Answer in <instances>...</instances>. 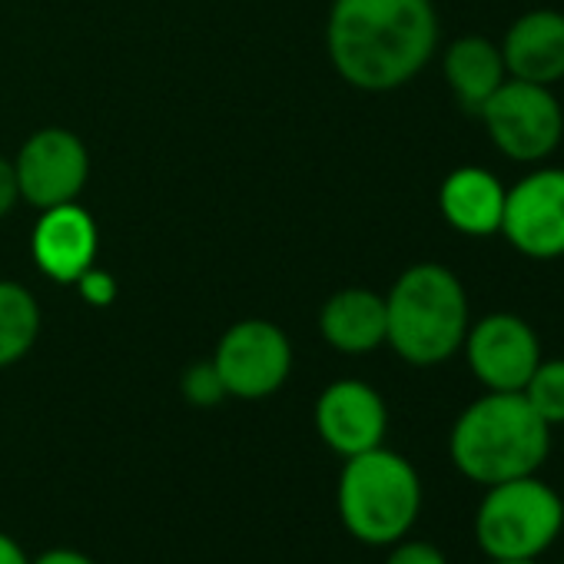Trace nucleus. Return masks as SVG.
I'll list each match as a JSON object with an SVG mask.
<instances>
[{"instance_id": "1", "label": "nucleus", "mask_w": 564, "mask_h": 564, "mask_svg": "<svg viewBox=\"0 0 564 564\" xmlns=\"http://www.w3.org/2000/svg\"><path fill=\"white\" fill-rule=\"evenodd\" d=\"M438 18L432 0H336L329 57L343 80L386 94L409 84L432 61Z\"/></svg>"}, {"instance_id": "2", "label": "nucleus", "mask_w": 564, "mask_h": 564, "mask_svg": "<svg viewBox=\"0 0 564 564\" xmlns=\"http://www.w3.org/2000/svg\"><path fill=\"white\" fill-rule=\"evenodd\" d=\"M551 452V425L538 419L521 392H485L452 425L448 455L475 485L538 475Z\"/></svg>"}, {"instance_id": "3", "label": "nucleus", "mask_w": 564, "mask_h": 564, "mask_svg": "<svg viewBox=\"0 0 564 564\" xmlns=\"http://www.w3.org/2000/svg\"><path fill=\"white\" fill-rule=\"evenodd\" d=\"M468 333L462 279L442 262L409 265L386 296V343L412 366L452 359Z\"/></svg>"}, {"instance_id": "4", "label": "nucleus", "mask_w": 564, "mask_h": 564, "mask_svg": "<svg viewBox=\"0 0 564 564\" xmlns=\"http://www.w3.org/2000/svg\"><path fill=\"white\" fill-rule=\"evenodd\" d=\"M336 505L346 531L366 544L402 541L422 511V481L409 458L386 445L346 458Z\"/></svg>"}, {"instance_id": "5", "label": "nucleus", "mask_w": 564, "mask_h": 564, "mask_svg": "<svg viewBox=\"0 0 564 564\" xmlns=\"http://www.w3.org/2000/svg\"><path fill=\"white\" fill-rule=\"evenodd\" d=\"M561 528L564 501L538 475L488 485L475 511V538L488 557H541Z\"/></svg>"}, {"instance_id": "6", "label": "nucleus", "mask_w": 564, "mask_h": 564, "mask_svg": "<svg viewBox=\"0 0 564 564\" xmlns=\"http://www.w3.org/2000/svg\"><path fill=\"white\" fill-rule=\"evenodd\" d=\"M491 143L514 163L547 160L564 137V113L551 87L508 77L475 113Z\"/></svg>"}, {"instance_id": "7", "label": "nucleus", "mask_w": 564, "mask_h": 564, "mask_svg": "<svg viewBox=\"0 0 564 564\" xmlns=\"http://www.w3.org/2000/svg\"><path fill=\"white\" fill-rule=\"evenodd\" d=\"M508 246L528 259L564 256V170L538 166L505 189L498 229Z\"/></svg>"}, {"instance_id": "8", "label": "nucleus", "mask_w": 564, "mask_h": 564, "mask_svg": "<svg viewBox=\"0 0 564 564\" xmlns=\"http://www.w3.org/2000/svg\"><path fill=\"white\" fill-rule=\"evenodd\" d=\"M213 366L226 395L265 399L290 379L293 346L279 326L265 319H246L219 339Z\"/></svg>"}, {"instance_id": "9", "label": "nucleus", "mask_w": 564, "mask_h": 564, "mask_svg": "<svg viewBox=\"0 0 564 564\" xmlns=\"http://www.w3.org/2000/svg\"><path fill=\"white\" fill-rule=\"evenodd\" d=\"M471 376L488 392H521L541 362V343L534 329L514 313H491L468 326L465 343Z\"/></svg>"}, {"instance_id": "10", "label": "nucleus", "mask_w": 564, "mask_h": 564, "mask_svg": "<svg viewBox=\"0 0 564 564\" xmlns=\"http://www.w3.org/2000/svg\"><path fill=\"white\" fill-rule=\"evenodd\" d=\"M14 170L21 196L37 209H51L77 199L90 173V156L70 130L51 127L24 143L21 156L14 160Z\"/></svg>"}, {"instance_id": "11", "label": "nucleus", "mask_w": 564, "mask_h": 564, "mask_svg": "<svg viewBox=\"0 0 564 564\" xmlns=\"http://www.w3.org/2000/svg\"><path fill=\"white\" fill-rule=\"evenodd\" d=\"M316 429L333 452H339L343 458H352L386 442L389 412H386L382 395L372 386L359 379H343V382H333L319 395Z\"/></svg>"}, {"instance_id": "12", "label": "nucleus", "mask_w": 564, "mask_h": 564, "mask_svg": "<svg viewBox=\"0 0 564 564\" xmlns=\"http://www.w3.org/2000/svg\"><path fill=\"white\" fill-rule=\"evenodd\" d=\"M31 249L44 275L77 282L97 259V223L77 203L51 206L34 226Z\"/></svg>"}, {"instance_id": "13", "label": "nucleus", "mask_w": 564, "mask_h": 564, "mask_svg": "<svg viewBox=\"0 0 564 564\" xmlns=\"http://www.w3.org/2000/svg\"><path fill=\"white\" fill-rule=\"evenodd\" d=\"M501 57L514 80L541 87L564 80V14L547 8L521 14L501 41Z\"/></svg>"}, {"instance_id": "14", "label": "nucleus", "mask_w": 564, "mask_h": 564, "mask_svg": "<svg viewBox=\"0 0 564 564\" xmlns=\"http://www.w3.org/2000/svg\"><path fill=\"white\" fill-rule=\"evenodd\" d=\"M505 183L485 166H458L442 180L438 209L465 236H495L505 213Z\"/></svg>"}, {"instance_id": "15", "label": "nucleus", "mask_w": 564, "mask_h": 564, "mask_svg": "<svg viewBox=\"0 0 564 564\" xmlns=\"http://www.w3.org/2000/svg\"><path fill=\"white\" fill-rule=\"evenodd\" d=\"M319 329L333 349L366 356L386 343V300L372 290H343L323 306Z\"/></svg>"}, {"instance_id": "16", "label": "nucleus", "mask_w": 564, "mask_h": 564, "mask_svg": "<svg viewBox=\"0 0 564 564\" xmlns=\"http://www.w3.org/2000/svg\"><path fill=\"white\" fill-rule=\"evenodd\" d=\"M445 80L465 113H478L481 104L508 80L501 47L488 37L468 34L445 51Z\"/></svg>"}, {"instance_id": "17", "label": "nucleus", "mask_w": 564, "mask_h": 564, "mask_svg": "<svg viewBox=\"0 0 564 564\" xmlns=\"http://www.w3.org/2000/svg\"><path fill=\"white\" fill-rule=\"evenodd\" d=\"M41 333V310L18 282H0V369L24 359Z\"/></svg>"}, {"instance_id": "18", "label": "nucleus", "mask_w": 564, "mask_h": 564, "mask_svg": "<svg viewBox=\"0 0 564 564\" xmlns=\"http://www.w3.org/2000/svg\"><path fill=\"white\" fill-rule=\"evenodd\" d=\"M521 395L544 425H564V359H541Z\"/></svg>"}, {"instance_id": "19", "label": "nucleus", "mask_w": 564, "mask_h": 564, "mask_svg": "<svg viewBox=\"0 0 564 564\" xmlns=\"http://www.w3.org/2000/svg\"><path fill=\"white\" fill-rule=\"evenodd\" d=\"M183 395L193 402V405H216L226 399V389L219 382V372L213 362H199L193 369L183 372Z\"/></svg>"}, {"instance_id": "20", "label": "nucleus", "mask_w": 564, "mask_h": 564, "mask_svg": "<svg viewBox=\"0 0 564 564\" xmlns=\"http://www.w3.org/2000/svg\"><path fill=\"white\" fill-rule=\"evenodd\" d=\"M77 286H80V296L90 303V306H110L113 300H117V282H113V275L110 272H104V269H87L80 279H77Z\"/></svg>"}, {"instance_id": "21", "label": "nucleus", "mask_w": 564, "mask_h": 564, "mask_svg": "<svg viewBox=\"0 0 564 564\" xmlns=\"http://www.w3.org/2000/svg\"><path fill=\"white\" fill-rule=\"evenodd\" d=\"M386 564H448L432 541H395Z\"/></svg>"}, {"instance_id": "22", "label": "nucleus", "mask_w": 564, "mask_h": 564, "mask_svg": "<svg viewBox=\"0 0 564 564\" xmlns=\"http://www.w3.org/2000/svg\"><path fill=\"white\" fill-rule=\"evenodd\" d=\"M18 199H21L18 170H14V163H11V160L0 156V219H4V216L14 209V203H18Z\"/></svg>"}, {"instance_id": "23", "label": "nucleus", "mask_w": 564, "mask_h": 564, "mask_svg": "<svg viewBox=\"0 0 564 564\" xmlns=\"http://www.w3.org/2000/svg\"><path fill=\"white\" fill-rule=\"evenodd\" d=\"M31 564H97V561H90L87 554H80V551H74V547H54V551H44L37 561H31Z\"/></svg>"}, {"instance_id": "24", "label": "nucleus", "mask_w": 564, "mask_h": 564, "mask_svg": "<svg viewBox=\"0 0 564 564\" xmlns=\"http://www.w3.org/2000/svg\"><path fill=\"white\" fill-rule=\"evenodd\" d=\"M0 564H31L24 547L11 534H4V531H0Z\"/></svg>"}, {"instance_id": "25", "label": "nucleus", "mask_w": 564, "mask_h": 564, "mask_svg": "<svg viewBox=\"0 0 564 564\" xmlns=\"http://www.w3.org/2000/svg\"><path fill=\"white\" fill-rule=\"evenodd\" d=\"M491 564H538V557H491Z\"/></svg>"}]
</instances>
